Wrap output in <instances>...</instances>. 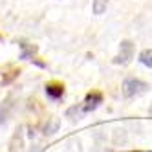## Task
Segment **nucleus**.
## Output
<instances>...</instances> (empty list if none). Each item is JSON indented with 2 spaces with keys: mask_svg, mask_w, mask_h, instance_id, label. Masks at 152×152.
<instances>
[{
  "mask_svg": "<svg viewBox=\"0 0 152 152\" xmlns=\"http://www.w3.org/2000/svg\"><path fill=\"white\" fill-rule=\"evenodd\" d=\"M46 94H48V97H51V99H61L64 95V86L57 84V83H51V84L46 86Z\"/></svg>",
  "mask_w": 152,
  "mask_h": 152,
  "instance_id": "20e7f679",
  "label": "nucleus"
},
{
  "mask_svg": "<svg viewBox=\"0 0 152 152\" xmlns=\"http://www.w3.org/2000/svg\"><path fill=\"white\" fill-rule=\"evenodd\" d=\"M106 6H108V0H94V6H92L94 15H103L106 11Z\"/></svg>",
  "mask_w": 152,
  "mask_h": 152,
  "instance_id": "0eeeda50",
  "label": "nucleus"
},
{
  "mask_svg": "<svg viewBox=\"0 0 152 152\" xmlns=\"http://www.w3.org/2000/svg\"><path fill=\"white\" fill-rule=\"evenodd\" d=\"M59 126H61L59 117H51L50 121L46 123V126H44V134L46 136H53L55 132H59Z\"/></svg>",
  "mask_w": 152,
  "mask_h": 152,
  "instance_id": "39448f33",
  "label": "nucleus"
},
{
  "mask_svg": "<svg viewBox=\"0 0 152 152\" xmlns=\"http://www.w3.org/2000/svg\"><path fill=\"white\" fill-rule=\"evenodd\" d=\"M139 62L147 68H152V50H143L139 53Z\"/></svg>",
  "mask_w": 152,
  "mask_h": 152,
  "instance_id": "423d86ee",
  "label": "nucleus"
},
{
  "mask_svg": "<svg viewBox=\"0 0 152 152\" xmlns=\"http://www.w3.org/2000/svg\"><path fill=\"white\" fill-rule=\"evenodd\" d=\"M147 88H148V84L139 81V79H126L121 86V94H123V97L130 99V97H136L139 94L147 92Z\"/></svg>",
  "mask_w": 152,
  "mask_h": 152,
  "instance_id": "f257e3e1",
  "label": "nucleus"
},
{
  "mask_svg": "<svg viewBox=\"0 0 152 152\" xmlns=\"http://www.w3.org/2000/svg\"><path fill=\"white\" fill-rule=\"evenodd\" d=\"M103 101V97H101V94H90L88 97H86V104L83 106V112H92V110H95L97 106H99V103Z\"/></svg>",
  "mask_w": 152,
  "mask_h": 152,
  "instance_id": "7ed1b4c3",
  "label": "nucleus"
},
{
  "mask_svg": "<svg viewBox=\"0 0 152 152\" xmlns=\"http://www.w3.org/2000/svg\"><path fill=\"white\" fill-rule=\"evenodd\" d=\"M134 55V44L130 40H123L121 46H119V55L114 59L115 64H126Z\"/></svg>",
  "mask_w": 152,
  "mask_h": 152,
  "instance_id": "f03ea898",
  "label": "nucleus"
},
{
  "mask_svg": "<svg viewBox=\"0 0 152 152\" xmlns=\"http://www.w3.org/2000/svg\"><path fill=\"white\" fill-rule=\"evenodd\" d=\"M20 48L24 50V51H22V55H20V59H28L31 53L35 51V48H28V44H20Z\"/></svg>",
  "mask_w": 152,
  "mask_h": 152,
  "instance_id": "6e6552de",
  "label": "nucleus"
}]
</instances>
